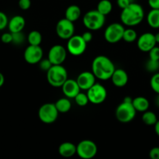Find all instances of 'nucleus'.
Segmentation results:
<instances>
[{
	"label": "nucleus",
	"instance_id": "f257e3e1",
	"mask_svg": "<svg viewBox=\"0 0 159 159\" xmlns=\"http://www.w3.org/2000/svg\"><path fill=\"white\" fill-rule=\"evenodd\" d=\"M114 64L108 57L99 55L94 58L92 63V71L96 79L106 81L111 79L115 71Z\"/></svg>",
	"mask_w": 159,
	"mask_h": 159
},
{
	"label": "nucleus",
	"instance_id": "f03ea898",
	"mask_svg": "<svg viewBox=\"0 0 159 159\" xmlns=\"http://www.w3.org/2000/svg\"><path fill=\"white\" fill-rule=\"evenodd\" d=\"M144 18V11L138 3L131 2L127 7L122 9L120 20L123 24L128 26H134L140 24Z\"/></svg>",
	"mask_w": 159,
	"mask_h": 159
},
{
	"label": "nucleus",
	"instance_id": "7ed1b4c3",
	"mask_svg": "<svg viewBox=\"0 0 159 159\" xmlns=\"http://www.w3.org/2000/svg\"><path fill=\"white\" fill-rule=\"evenodd\" d=\"M68 79V71L62 65H54L47 71V80L53 87L60 88Z\"/></svg>",
	"mask_w": 159,
	"mask_h": 159
},
{
	"label": "nucleus",
	"instance_id": "20e7f679",
	"mask_svg": "<svg viewBox=\"0 0 159 159\" xmlns=\"http://www.w3.org/2000/svg\"><path fill=\"white\" fill-rule=\"evenodd\" d=\"M137 110L134 107L132 101L124 100L116 107L115 116L119 122L123 124L130 123L134 119Z\"/></svg>",
	"mask_w": 159,
	"mask_h": 159
},
{
	"label": "nucleus",
	"instance_id": "39448f33",
	"mask_svg": "<svg viewBox=\"0 0 159 159\" xmlns=\"http://www.w3.org/2000/svg\"><path fill=\"white\" fill-rule=\"evenodd\" d=\"M106 16L101 14L97 9L87 12L82 19L84 26L91 31H96L100 30L104 26Z\"/></svg>",
	"mask_w": 159,
	"mask_h": 159
},
{
	"label": "nucleus",
	"instance_id": "423d86ee",
	"mask_svg": "<svg viewBox=\"0 0 159 159\" xmlns=\"http://www.w3.org/2000/svg\"><path fill=\"white\" fill-rule=\"evenodd\" d=\"M59 112L55 104L48 102L40 107L38 111L39 119L46 124H51L55 122L58 117Z\"/></svg>",
	"mask_w": 159,
	"mask_h": 159
},
{
	"label": "nucleus",
	"instance_id": "0eeeda50",
	"mask_svg": "<svg viewBox=\"0 0 159 159\" xmlns=\"http://www.w3.org/2000/svg\"><path fill=\"white\" fill-rule=\"evenodd\" d=\"M124 26L121 23H113L109 25L104 32L105 40L110 43H116L123 40Z\"/></svg>",
	"mask_w": 159,
	"mask_h": 159
},
{
	"label": "nucleus",
	"instance_id": "6e6552de",
	"mask_svg": "<svg viewBox=\"0 0 159 159\" xmlns=\"http://www.w3.org/2000/svg\"><path fill=\"white\" fill-rule=\"evenodd\" d=\"M98 152L97 145L91 140H83L77 145V155L82 159L94 158Z\"/></svg>",
	"mask_w": 159,
	"mask_h": 159
},
{
	"label": "nucleus",
	"instance_id": "1a4fd4ad",
	"mask_svg": "<svg viewBox=\"0 0 159 159\" xmlns=\"http://www.w3.org/2000/svg\"><path fill=\"white\" fill-rule=\"evenodd\" d=\"M87 43L84 40L82 36L73 35L68 40L67 50L68 53L73 56H80L85 51Z\"/></svg>",
	"mask_w": 159,
	"mask_h": 159
},
{
	"label": "nucleus",
	"instance_id": "9d476101",
	"mask_svg": "<svg viewBox=\"0 0 159 159\" xmlns=\"http://www.w3.org/2000/svg\"><path fill=\"white\" fill-rule=\"evenodd\" d=\"M86 94L89 99V102L95 105L102 103L107 97V89L102 85L96 82L87 90Z\"/></svg>",
	"mask_w": 159,
	"mask_h": 159
},
{
	"label": "nucleus",
	"instance_id": "9b49d317",
	"mask_svg": "<svg viewBox=\"0 0 159 159\" xmlns=\"http://www.w3.org/2000/svg\"><path fill=\"white\" fill-rule=\"evenodd\" d=\"M56 33L57 35L63 40H68L73 35H75L74 23L65 17L59 20L56 25Z\"/></svg>",
	"mask_w": 159,
	"mask_h": 159
},
{
	"label": "nucleus",
	"instance_id": "f8f14e48",
	"mask_svg": "<svg viewBox=\"0 0 159 159\" xmlns=\"http://www.w3.org/2000/svg\"><path fill=\"white\" fill-rule=\"evenodd\" d=\"M43 51L40 45H29L24 51V60L30 65L39 63L43 58Z\"/></svg>",
	"mask_w": 159,
	"mask_h": 159
},
{
	"label": "nucleus",
	"instance_id": "ddd939ff",
	"mask_svg": "<svg viewBox=\"0 0 159 159\" xmlns=\"http://www.w3.org/2000/svg\"><path fill=\"white\" fill-rule=\"evenodd\" d=\"M68 50L62 45L56 44L51 48L48 52V59L53 65H62L67 57Z\"/></svg>",
	"mask_w": 159,
	"mask_h": 159
},
{
	"label": "nucleus",
	"instance_id": "4468645a",
	"mask_svg": "<svg viewBox=\"0 0 159 159\" xmlns=\"http://www.w3.org/2000/svg\"><path fill=\"white\" fill-rule=\"evenodd\" d=\"M156 44L155 34L152 33H144L138 39V47L140 51L143 52H149Z\"/></svg>",
	"mask_w": 159,
	"mask_h": 159
},
{
	"label": "nucleus",
	"instance_id": "2eb2a0df",
	"mask_svg": "<svg viewBox=\"0 0 159 159\" xmlns=\"http://www.w3.org/2000/svg\"><path fill=\"white\" fill-rule=\"evenodd\" d=\"M96 76L93 71H83L77 77L78 84L81 90H88L96 83Z\"/></svg>",
	"mask_w": 159,
	"mask_h": 159
},
{
	"label": "nucleus",
	"instance_id": "dca6fc26",
	"mask_svg": "<svg viewBox=\"0 0 159 159\" xmlns=\"http://www.w3.org/2000/svg\"><path fill=\"white\" fill-rule=\"evenodd\" d=\"M61 89L65 97H68L69 99H74L76 95L81 92V89L77 81L74 79H67L61 86Z\"/></svg>",
	"mask_w": 159,
	"mask_h": 159
},
{
	"label": "nucleus",
	"instance_id": "f3484780",
	"mask_svg": "<svg viewBox=\"0 0 159 159\" xmlns=\"http://www.w3.org/2000/svg\"><path fill=\"white\" fill-rule=\"evenodd\" d=\"M110 79L115 86L118 88H122L125 86L128 82V75L124 69L118 68V69H115Z\"/></svg>",
	"mask_w": 159,
	"mask_h": 159
},
{
	"label": "nucleus",
	"instance_id": "a211bd4d",
	"mask_svg": "<svg viewBox=\"0 0 159 159\" xmlns=\"http://www.w3.org/2000/svg\"><path fill=\"white\" fill-rule=\"evenodd\" d=\"M25 25H26V20L22 16L16 15L9 20V32L11 33H17L21 32L24 29Z\"/></svg>",
	"mask_w": 159,
	"mask_h": 159
},
{
	"label": "nucleus",
	"instance_id": "6ab92c4d",
	"mask_svg": "<svg viewBox=\"0 0 159 159\" xmlns=\"http://www.w3.org/2000/svg\"><path fill=\"white\" fill-rule=\"evenodd\" d=\"M58 153L64 158H71L77 153V146L71 142H64L59 146Z\"/></svg>",
	"mask_w": 159,
	"mask_h": 159
},
{
	"label": "nucleus",
	"instance_id": "aec40b11",
	"mask_svg": "<svg viewBox=\"0 0 159 159\" xmlns=\"http://www.w3.org/2000/svg\"><path fill=\"white\" fill-rule=\"evenodd\" d=\"M132 103H133L135 110L138 112H141V113H144V112L148 110L149 107H150V102H149L148 99L144 96H138V97L133 99Z\"/></svg>",
	"mask_w": 159,
	"mask_h": 159
},
{
	"label": "nucleus",
	"instance_id": "412c9836",
	"mask_svg": "<svg viewBox=\"0 0 159 159\" xmlns=\"http://www.w3.org/2000/svg\"><path fill=\"white\" fill-rule=\"evenodd\" d=\"M81 13L82 12L79 6H78L77 5H71L65 10V16L68 20L74 23L80 18Z\"/></svg>",
	"mask_w": 159,
	"mask_h": 159
},
{
	"label": "nucleus",
	"instance_id": "4be33fe9",
	"mask_svg": "<svg viewBox=\"0 0 159 159\" xmlns=\"http://www.w3.org/2000/svg\"><path fill=\"white\" fill-rule=\"evenodd\" d=\"M147 21L151 27L154 29L159 28V9H152L147 16Z\"/></svg>",
	"mask_w": 159,
	"mask_h": 159
},
{
	"label": "nucleus",
	"instance_id": "5701e85b",
	"mask_svg": "<svg viewBox=\"0 0 159 159\" xmlns=\"http://www.w3.org/2000/svg\"><path fill=\"white\" fill-rule=\"evenodd\" d=\"M54 104H55L59 113H68L71 108V101H70L69 98L68 97L61 98V99H59L58 100H57V102H56Z\"/></svg>",
	"mask_w": 159,
	"mask_h": 159
},
{
	"label": "nucleus",
	"instance_id": "b1692460",
	"mask_svg": "<svg viewBox=\"0 0 159 159\" xmlns=\"http://www.w3.org/2000/svg\"><path fill=\"white\" fill-rule=\"evenodd\" d=\"M97 9L101 14L106 16L107 15L110 14L113 9V5L110 0H101L99 2L97 5Z\"/></svg>",
	"mask_w": 159,
	"mask_h": 159
},
{
	"label": "nucleus",
	"instance_id": "393cba45",
	"mask_svg": "<svg viewBox=\"0 0 159 159\" xmlns=\"http://www.w3.org/2000/svg\"><path fill=\"white\" fill-rule=\"evenodd\" d=\"M158 120L157 118L156 114L154 112L147 110V111L144 112V113H143L142 121L146 125L155 126V124H156Z\"/></svg>",
	"mask_w": 159,
	"mask_h": 159
},
{
	"label": "nucleus",
	"instance_id": "a878e982",
	"mask_svg": "<svg viewBox=\"0 0 159 159\" xmlns=\"http://www.w3.org/2000/svg\"><path fill=\"white\" fill-rule=\"evenodd\" d=\"M27 41L30 45H40L42 41V35L39 31L33 30L27 36Z\"/></svg>",
	"mask_w": 159,
	"mask_h": 159
},
{
	"label": "nucleus",
	"instance_id": "bb28decb",
	"mask_svg": "<svg viewBox=\"0 0 159 159\" xmlns=\"http://www.w3.org/2000/svg\"><path fill=\"white\" fill-rule=\"evenodd\" d=\"M138 38V34L134 29H125L123 35V40L127 43H133Z\"/></svg>",
	"mask_w": 159,
	"mask_h": 159
},
{
	"label": "nucleus",
	"instance_id": "cd10ccee",
	"mask_svg": "<svg viewBox=\"0 0 159 159\" xmlns=\"http://www.w3.org/2000/svg\"><path fill=\"white\" fill-rule=\"evenodd\" d=\"M74 99L75 103L79 107H85L89 102V97L86 93H82V92L78 93L75 97L74 98Z\"/></svg>",
	"mask_w": 159,
	"mask_h": 159
},
{
	"label": "nucleus",
	"instance_id": "c85d7f7f",
	"mask_svg": "<svg viewBox=\"0 0 159 159\" xmlns=\"http://www.w3.org/2000/svg\"><path fill=\"white\" fill-rule=\"evenodd\" d=\"M146 70L150 72H158L159 70V61L152 60L149 58V60L145 64Z\"/></svg>",
	"mask_w": 159,
	"mask_h": 159
},
{
	"label": "nucleus",
	"instance_id": "c756f323",
	"mask_svg": "<svg viewBox=\"0 0 159 159\" xmlns=\"http://www.w3.org/2000/svg\"><path fill=\"white\" fill-rule=\"evenodd\" d=\"M150 85L152 90L156 94H159V72H155L152 75L150 81Z\"/></svg>",
	"mask_w": 159,
	"mask_h": 159
},
{
	"label": "nucleus",
	"instance_id": "7c9ffc66",
	"mask_svg": "<svg viewBox=\"0 0 159 159\" xmlns=\"http://www.w3.org/2000/svg\"><path fill=\"white\" fill-rule=\"evenodd\" d=\"M12 42L14 44L20 45L23 43L25 40V36L23 31L17 33H12Z\"/></svg>",
	"mask_w": 159,
	"mask_h": 159
},
{
	"label": "nucleus",
	"instance_id": "2f4dec72",
	"mask_svg": "<svg viewBox=\"0 0 159 159\" xmlns=\"http://www.w3.org/2000/svg\"><path fill=\"white\" fill-rule=\"evenodd\" d=\"M52 65H54L51 63V61L48 59V57L45 59L42 58L41 61L39 62V67H40V69L43 70V71H45L46 72L51 68V67H52Z\"/></svg>",
	"mask_w": 159,
	"mask_h": 159
},
{
	"label": "nucleus",
	"instance_id": "473e14b6",
	"mask_svg": "<svg viewBox=\"0 0 159 159\" xmlns=\"http://www.w3.org/2000/svg\"><path fill=\"white\" fill-rule=\"evenodd\" d=\"M9 24V20L5 12L0 11V30H4Z\"/></svg>",
	"mask_w": 159,
	"mask_h": 159
},
{
	"label": "nucleus",
	"instance_id": "72a5a7b5",
	"mask_svg": "<svg viewBox=\"0 0 159 159\" xmlns=\"http://www.w3.org/2000/svg\"><path fill=\"white\" fill-rule=\"evenodd\" d=\"M149 58L152 60L159 61V48L155 46L149 51Z\"/></svg>",
	"mask_w": 159,
	"mask_h": 159
},
{
	"label": "nucleus",
	"instance_id": "f704fd0d",
	"mask_svg": "<svg viewBox=\"0 0 159 159\" xmlns=\"http://www.w3.org/2000/svg\"><path fill=\"white\" fill-rule=\"evenodd\" d=\"M19 7L23 10H27L31 6V0H19Z\"/></svg>",
	"mask_w": 159,
	"mask_h": 159
},
{
	"label": "nucleus",
	"instance_id": "c9c22d12",
	"mask_svg": "<svg viewBox=\"0 0 159 159\" xmlns=\"http://www.w3.org/2000/svg\"><path fill=\"white\" fill-rule=\"evenodd\" d=\"M1 40L4 43H10L12 42V34L11 32L4 33L1 37Z\"/></svg>",
	"mask_w": 159,
	"mask_h": 159
},
{
	"label": "nucleus",
	"instance_id": "e433bc0d",
	"mask_svg": "<svg viewBox=\"0 0 159 159\" xmlns=\"http://www.w3.org/2000/svg\"><path fill=\"white\" fill-rule=\"evenodd\" d=\"M149 156L152 159H159V148L155 147L151 149Z\"/></svg>",
	"mask_w": 159,
	"mask_h": 159
},
{
	"label": "nucleus",
	"instance_id": "4c0bfd02",
	"mask_svg": "<svg viewBox=\"0 0 159 159\" xmlns=\"http://www.w3.org/2000/svg\"><path fill=\"white\" fill-rule=\"evenodd\" d=\"M116 2H117L118 6H119L121 9H125L126 7H127V6H128L130 3L133 2H132L131 0H117Z\"/></svg>",
	"mask_w": 159,
	"mask_h": 159
},
{
	"label": "nucleus",
	"instance_id": "58836bf2",
	"mask_svg": "<svg viewBox=\"0 0 159 159\" xmlns=\"http://www.w3.org/2000/svg\"><path fill=\"white\" fill-rule=\"evenodd\" d=\"M82 38L84 39V40H85L87 43H89V42H91L92 40H93V34H92L90 31H86V32H84L83 34L82 35Z\"/></svg>",
	"mask_w": 159,
	"mask_h": 159
},
{
	"label": "nucleus",
	"instance_id": "ea45409f",
	"mask_svg": "<svg viewBox=\"0 0 159 159\" xmlns=\"http://www.w3.org/2000/svg\"><path fill=\"white\" fill-rule=\"evenodd\" d=\"M148 5L152 9H159V0H148Z\"/></svg>",
	"mask_w": 159,
	"mask_h": 159
},
{
	"label": "nucleus",
	"instance_id": "a19ab883",
	"mask_svg": "<svg viewBox=\"0 0 159 159\" xmlns=\"http://www.w3.org/2000/svg\"><path fill=\"white\" fill-rule=\"evenodd\" d=\"M4 82H5L4 75H2V73L0 72V88L4 85Z\"/></svg>",
	"mask_w": 159,
	"mask_h": 159
},
{
	"label": "nucleus",
	"instance_id": "79ce46f5",
	"mask_svg": "<svg viewBox=\"0 0 159 159\" xmlns=\"http://www.w3.org/2000/svg\"><path fill=\"white\" fill-rule=\"evenodd\" d=\"M155 131L156 134L159 137V120L157 121L156 124H155Z\"/></svg>",
	"mask_w": 159,
	"mask_h": 159
},
{
	"label": "nucleus",
	"instance_id": "37998d69",
	"mask_svg": "<svg viewBox=\"0 0 159 159\" xmlns=\"http://www.w3.org/2000/svg\"><path fill=\"white\" fill-rule=\"evenodd\" d=\"M155 105H156L157 107L159 108V94H157L156 98H155Z\"/></svg>",
	"mask_w": 159,
	"mask_h": 159
},
{
	"label": "nucleus",
	"instance_id": "c03bdc74",
	"mask_svg": "<svg viewBox=\"0 0 159 159\" xmlns=\"http://www.w3.org/2000/svg\"><path fill=\"white\" fill-rule=\"evenodd\" d=\"M155 40H156V43H159V32L155 34Z\"/></svg>",
	"mask_w": 159,
	"mask_h": 159
}]
</instances>
